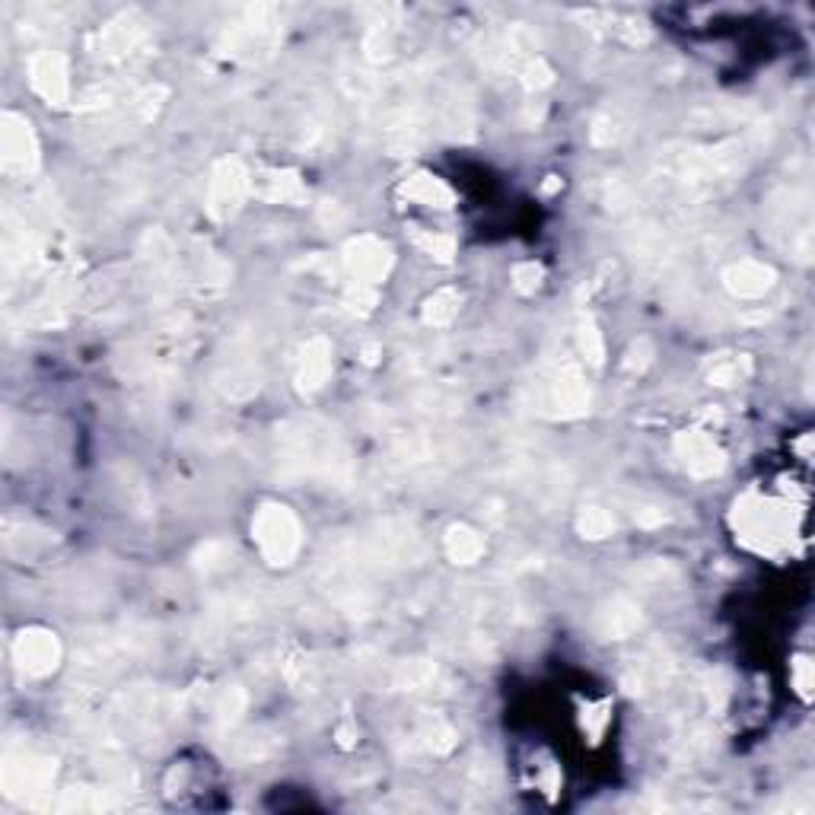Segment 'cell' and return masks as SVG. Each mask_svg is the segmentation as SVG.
<instances>
[{
    "instance_id": "cell-1",
    "label": "cell",
    "mask_w": 815,
    "mask_h": 815,
    "mask_svg": "<svg viewBox=\"0 0 815 815\" xmlns=\"http://www.w3.org/2000/svg\"><path fill=\"white\" fill-rule=\"evenodd\" d=\"M258 539H262L265 551L274 554V558H287V554L297 548V526H293V519L281 510H271L262 516V523H258Z\"/></svg>"
},
{
    "instance_id": "cell-2",
    "label": "cell",
    "mask_w": 815,
    "mask_h": 815,
    "mask_svg": "<svg viewBox=\"0 0 815 815\" xmlns=\"http://www.w3.org/2000/svg\"><path fill=\"white\" fill-rule=\"evenodd\" d=\"M20 656H23V666L29 672H48L51 666H55V640L51 637H26L23 644H20Z\"/></svg>"
}]
</instances>
